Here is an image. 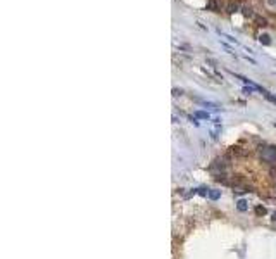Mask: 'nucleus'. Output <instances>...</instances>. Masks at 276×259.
Segmentation results:
<instances>
[{
    "mask_svg": "<svg viewBox=\"0 0 276 259\" xmlns=\"http://www.w3.org/2000/svg\"><path fill=\"white\" fill-rule=\"evenodd\" d=\"M259 154H261V159L264 161V163L276 164V149L274 147H271V145H264V147H261Z\"/></svg>",
    "mask_w": 276,
    "mask_h": 259,
    "instance_id": "1",
    "label": "nucleus"
},
{
    "mask_svg": "<svg viewBox=\"0 0 276 259\" xmlns=\"http://www.w3.org/2000/svg\"><path fill=\"white\" fill-rule=\"evenodd\" d=\"M209 197L212 201H218L219 197H221V192H218V190H209Z\"/></svg>",
    "mask_w": 276,
    "mask_h": 259,
    "instance_id": "2",
    "label": "nucleus"
},
{
    "mask_svg": "<svg viewBox=\"0 0 276 259\" xmlns=\"http://www.w3.org/2000/svg\"><path fill=\"white\" fill-rule=\"evenodd\" d=\"M237 207H238V211H245V209H247V202L243 201H238V204H237Z\"/></svg>",
    "mask_w": 276,
    "mask_h": 259,
    "instance_id": "3",
    "label": "nucleus"
},
{
    "mask_svg": "<svg viewBox=\"0 0 276 259\" xmlns=\"http://www.w3.org/2000/svg\"><path fill=\"white\" fill-rule=\"evenodd\" d=\"M255 212H257V214H264V212H266V209H264V207H257Z\"/></svg>",
    "mask_w": 276,
    "mask_h": 259,
    "instance_id": "4",
    "label": "nucleus"
},
{
    "mask_svg": "<svg viewBox=\"0 0 276 259\" xmlns=\"http://www.w3.org/2000/svg\"><path fill=\"white\" fill-rule=\"evenodd\" d=\"M273 220H274V221H276V212H274V214H273Z\"/></svg>",
    "mask_w": 276,
    "mask_h": 259,
    "instance_id": "5",
    "label": "nucleus"
}]
</instances>
